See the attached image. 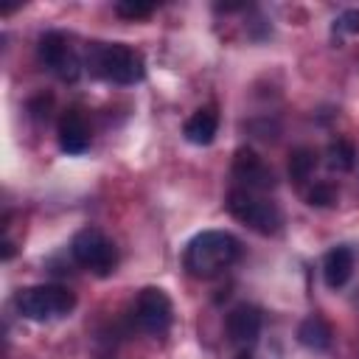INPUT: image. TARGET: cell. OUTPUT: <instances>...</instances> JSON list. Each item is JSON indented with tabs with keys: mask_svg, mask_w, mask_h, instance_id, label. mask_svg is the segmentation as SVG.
<instances>
[{
	"mask_svg": "<svg viewBox=\"0 0 359 359\" xmlns=\"http://www.w3.org/2000/svg\"><path fill=\"white\" fill-rule=\"evenodd\" d=\"M314 165H317V151L309 149V146H300V149H294V151L289 154V177H292L294 182L309 180L311 171H314Z\"/></svg>",
	"mask_w": 359,
	"mask_h": 359,
	"instance_id": "15",
	"label": "cell"
},
{
	"mask_svg": "<svg viewBox=\"0 0 359 359\" xmlns=\"http://www.w3.org/2000/svg\"><path fill=\"white\" fill-rule=\"evenodd\" d=\"M236 359H252V353H247V351H241V353H238Z\"/></svg>",
	"mask_w": 359,
	"mask_h": 359,
	"instance_id": "19",
	"label": "cell"
},
{
	"mask_svg": "<svg viewBox=\"0 0 359 359\" xmlns=\"http://www.w3.org/2000/svg\"><path fill=\"white\" fill-rule=\"evenodd\" d=\"M59 146L67 154H79L90 146V129L79 109H67L59 121Z\"/></svg>",
	"mask_w": 359,
	"mask_h": 359,
	"instance_id": "9",
	"label": "cell"
},
{
	"mask_svg": "<svg viewBox=\"0 0 359 359\" xmlns=\"http://www.w3.org/2000/svg\"><path fill=\"white\" fill-rule=\"evenodd\" d=\"M241 252V244L236 236L224 230H205L194 236L185 247V269L194 278H213L222 269H227Z\"/></svg>",
	"mask_w": 359,
	"mask_h": 359,
	"instance_id": "1",
	"label": "cell"
},
{
	"mask_svg": "<svg viewBox=\"0 0 359 359\" xmlns=\"http://www.w3.org/2000/svg\"><path fill=\"white\" fill-rule=\"evenodd\" d=\"M227 334L236 342H252L261 334V311L255 306H247V303L236 306L227 314Z\"/></svg>",
	"mask_w": 359,
	"mask_h": 359,
	"instance_id": "10",
	"label": "cell"
},
{
	"mask_svg": "<svg viewBox=\"0 0 359 359\" xmlns=\"http://www.w3.org/2000/svg\"><path fill=\"white\" fill-rule=\"evenodd\" d=\"M87 67L95 76L109 79L115 84H135L146 76L143 56L137 50H132L129 45H121V42H112V45L95 42V45H90Z\"/></svg>",
	"mask_w": 359,
	"mask_h": 359,
	"instance_id": "2",
	"label": "cell"
},
{
	"mask_svg": "<svg viewBox=\"0 0 359 359\" xmlns=\"http://www.w3.org/2000/svg\"><path fill=\"white\" fill-rule=\"evenodd\" d=\"M76 306V294L65 286H28L17 294V309L22 317L28 320H56V317H65L70 314Z\"/></svg>",
	"mask_w": 359,
	"mask_h": 359,
	"instance_id": "3",
	"label": "cell"
},
{
	"mask_svg": "<svg viewBox=\"0 0 359 359\" xmlns=\"http://www.w3.org/2000/svg\"><path fill=\"white\" fill-rule=\"evenodd\" d=\"M216 129H219V115H216L213 107L196 109V112L185 121V126H182L188 143H194V146H208V143L216 137Z\"/></svg>",
	"mask_w": 359,
	"mask_h": 359,
	"instance_id": "12",
	"label": "cell"
},
{
	"mask_svg": "<svg viewBox=\"0 0 359 359\" xmlns=\"http://www.w3.org/2000/svg\"><path fill=\"white\" fill-rule=\"evenodd\" d=\"M325 163H328L331 171H351L353 163H356V149H353V143L345 140V137H337V140L328 146V151H325Z\"/></svg>",
	"mask_w": 359,
	"mask_h": 359,
	"instance_id": "14",
	"label": "cell"
},
{
	"mask_svg": "<svg viewBox=\"0 0 359 359\" xmlns=\"http://www.w3.org/2000/svg\"><path fill=\"white\" fill-rule=\"evenodd\" d=\"M334 31H339V34H359V8H345L337 17Z\"/></svg>",
	"mask_w": 359,
	"mask_h": 359,
	"instance_id": "18",
	"label": "cell"
},
{
	"mask_svg": "<svg viewBox=\"0 0 359 359\" xmlns=\"http://www.w3.org/2000/svg\"><path fill=\"white\" fill-rule=\"evenodd\" d=\"M135 314H137V323L143 331L149 334H165L171 320H174V306L168 300V294L163 289H143L137 294V306H135Z\"/></svg>",
	"mask_w": 359,
	"mask_h": 359,
	"instance_id": "6",
	"label": "cell"
},
{
	"mask_svg": "<svg viewBox=\"0 0 359 359\" xmlns=\"http://www.w3.org/2000/svg\"><path fill=\"white\" fill-rule=\"evenodd\" d=\"M151 11H154L151 3H137V0H121V3H115V14L123 17V20H143Z\"/></svg>",
	"mask_w": 359,
	"mask_h": 359,
	"instance_id": "16",
	"label": "cell"
},
{
	"mask_svg": "<svg viewBox=\"0 0 359 359\" xmlns=\"http://www.w3.org/2000/svg\"><path fill=\"white\" fill-rule=\"evenodd\" d=\"M227 208H230V213H233L238 222L250 224L252 230H258V233H264V236L278 233V227H280V210H278V205L269 202V199L255 196V194L247 191V188L230 191Z\"/></svg>",
	"mask_w": 359,
	"mask_h": 359,
	"instance_id": "4",
	"label": "cell"
},
{
	"mask_svg": "<svg viewBox=\"0 0 359 359\" xmlns=\"http://www.w3.org/2000/svg\"><path fill=\"white\" fill-rule=\"evenodd\" d=\"M353 275V252L351 247H334L325 252V261H323V278L331 289H339L351 280Z\"/></svg>",
	"mask_w": 359,
	"mask_h": 359,
	"instance_id": "11",
	"label": "cell"
},
{
	"mask_svg": "<svg viewBox=\"0 0 359 359\" xmlns=\"http://www.w3.org/2000/svg\"><path fill=\"white\" fill-rule=\"evenodd\" d=\"M70 252L76 258V264H81L84 269H93L95 275H109L118 255H115V244L95 227H84L73 236L70 241Z\"/></svg>",
	"mask_w": 359,
	"mask_h": 359,
	"instance_id": "5",
	"label": "cell"
},
{
	"mask_svg": "<svg viewBox=\"0 0 359 359\" xmlns=\"http://www.w3.org/2000/svg\"><path fill=\"white\" fill-rule=\"evenodd\" d=\"M309 205H314V208H331L334 202H337V191L328 185V182H317L311 191H309Z\"/></svg>",
	"mask_w": 359,
	"mask_h": 359,
	"instance_id": "17",
	"label": "cell"
},
{
	"mask_svg": "<svg viewBox=\"0 0 359 359\" xmlns=\"http://www.w3.org/2000/svg\"><path fill=\"white\" fill-rule=\"evenodd\" d=\"M39 59H42L56 76H62V79H67V81H73V79L79 76V59H76V53L70 50L67 39H65L62 34H56V31L39 36Z\"/></svg>",
	"mask_w": 359,
	"mask_h": 359,
	"instance_id": "7",
	"label": "cell"
},
{
	"mask_svg": "<svg viewBox=\"0 0 359 359\" xmlns=\"http://www.w3.org/2000/svg\"><path fill=\"white\" fill-rule=\"evenodd\" d=\"M297 339L309 351H328L331 348V328L323 317H306L297 328Z\"/></svg>",
	"mask_w": 359,
	"mask_h": 359,
	"instance_id": "13",
	"label": "cell"
},
{
	"mask_svg": "<svg viewBox=\"0 0 359 359\" xmlns=\"http://www.w3.org/2000/svg\"><path fill=\"white\" fill-rule=\"evenodd\" d=\"M233 174L247 185V191H269L275 185L272 168L252 151V149H238L233 157Z\"/></svg>",
	"mask_w": 359,
	"mask_h": 359,
	"instance_id": "8",
	"label": "cell"
}]
</instances>
